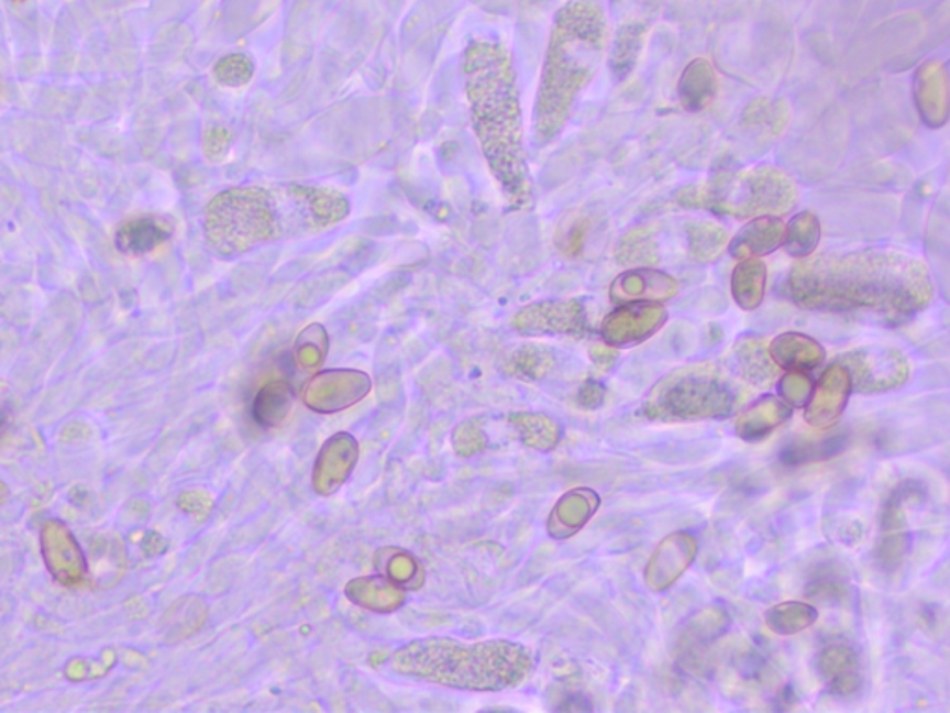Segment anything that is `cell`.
<instances>
[{
  "instance_id": "cell-1",
  "label": "cell",
  "mask_w": 950,
  "mask_h": 713,
  "mask_svg": "<svg viewBox=\"0 0 950 713\" xmlns=\"http://www.w3.org/2000/svg\"><path fill=\"white\" fill-rule=\"evenodd\" d=\"M789 296L802 309L898 326L934 297L927 266L901 251H852L806 256L793 266Z\"/></svg>"
},
{
  "instance_id": "cell-2",
  "label": "cell",
  "mask_w": 950,
  "mask_h": 713,
  "mask_svg": "<svg viewBox=\"0 0 950 713\" xmlns=\"http://www.w3.org/2000/svg\"><path fill=\"white\" fill-rule=\"evenodd\" d=\"M351 212L344 194L323 186H236L212 197L205 210V238L225 259L255 248L314 237L339 226Z\"/></svg>"
},
{
  "instance_id": "cell-3",
  "label": "cell",
  "mask_w": 950,
  "mask_h": 713,
  "mask_svg": "<svg viewBox=\"0 0 950 713\" xmlns=\"http://www.w3.org/2000/svg\"><path fill=\"white\" fill-rule=\"evenodd\" d=\"M463 75L470 123L488 169L511 207H529L533 190L511 53L493 40H474L464 51Z\"/></svg>"
},
{
  "instance_id": "cell-4",
  "label": "cell",
  "mask_w": 950,
  "mask_h": 713,
  "mask_svg": "<svg viewBox=\"0 0 950 713\" xmlns=\"http://www.w3.org/2000/svg\"><path fill=\"white\" fill-rule=\"evenodd\" d=\"M607 47L606 13L596 0H571L553 21L533 108V138L553 142L571 118L577 97L600 67Z\"/></svg>"
},
{
  "instance_id": "cell-5",
  "label": "cell",
  "mask_w": 950,
  "mask_h": 713,
  "mask_svg": "<svg viewBox=\"0 0 950 713\" xmlns=\"http://www.w3.org/2000/svg\"><path fill=\"white\" fill-rule=\"evenodd\" d=\"M388 666L399 677L474 693L515 690L533 671L531 648L511 639L461 641L431 636L396 648Z\"/></svg>"
},
{
  "instance_id": "cell-6",
  "label": "cell",
  "mask_w": 950,
  "mask_h": 713,
  "mask_svg": "<svg viewBox=\"0 0 950 713\" xmlns=\"http://www.w3.org/2000/svg\"><path fill=\"white\" fill-rule=\"evenodd\" d=\"M796 199L798 190L789 175L765 166L725 173L704 185L677 191V201L683 207L704 208L733 218L784 215Z\"/></svg>"
},
{
  "instance_id": "cell-7",
  "label": "cell",
  "mask_w": 950,
  "mask_h": 713,
  "mask_svg": "<svg viewBox=\"0 0 950 713\" xmlns=\"http://www.w3.org/2000/svg\"><path fill=\"white\" fill-rule=\"evenodd\" d=\"M741 399L737 385L717 366L702 364L677 370L653 386L642 407L650 420L689 423L726 418Z\"/></svg>"
},
{
  "instance_id": "cell-8",
  "label": "cell",
  "mask_w": 950,
  "mask_h": 713,
  "mask_svg": "<svg viewBox=\"0 0 950 713\" xmlns=\"http://www.w3.org/2000/svg\"><path fill=\"white\" fill-rule=\"evenodd\" d=\"M838 363L849 370L850 383L858 393H885L909 380L908 356L890 345H863L844 353Z\"/></svg>"
},
{
  "instance_id": "cell-9",
  "label": "cell",
  "mask_w": 950,
  "mask_h": 713,
  "mask_svg": "<svg viewBox=\"0 0 950 713\" xmlns=\"http://www.w3.org/2000/svg\"><path fill=\"white\" fill-rule=\"evenodd\" d=\"M372 391L368 375L358 370H327L303 386V404L320 415H333L361 404Z\"/></svg>"
},
{
  "instance_id": "cell-10",
  "label": "cell",
  "mask_w": 950,
  "mask_h": 713,
  "mask_svg": "<svg viewBox=\"0 0 950 713\" xmlns=\"http://www.w3.org/2000/svg\"><path fill=\"white\" fill-rule=\"evenodd\" d=\"M512 327L526 337L566 334L582 339L590 331L585 307L577 299L528 305L512 318Z\"/></svg>"
},
{
  "instance_id": "cell-11",
  "label": "cell",
  "mask_w": 950,
  "mask_h": 713,
  "mask_svg": "<svg viewBox=\"0 0 950 713\" xmlns=\"http://www.w3.org/2000/svg\"><path fill=\"white\" fill-rule=\"evenodd\" d=\"M42 553L51 577L62 585H80L88 578V559L71 529L58 518L42 526Z\"/></svg>"
},
{
  "instance_id": "cell-12",
  "label": "cell",
  "mask_w": 950,
  "mask_h": 713,
  "mask_svg": "<svg viewBox=\"0 0 950 713\" xmlns=\"http://www.w3.org/2000/svg\"><path fill=\"white\" fill-rule=\"evenodd\" d=\"M666 321V310L655 301H633L607 316L601 323V337L612 348L641 344L660 331Z\"/></svg>"
},
{
  "instance_id": "cell-13",
  "label": "cell",
  "mask_w": 950,
  "mask_h": 713,
  "mask_svg": "<svg viewBox=\"0 0 950 713\" xmlns=\"http://www.w3.org/2000/svg\"><path fill=\"white\" fill-rule=\"evenodd\" d=\"M358 461V442L351 434L333 435L321 446L312 470V487L321 496H331L344 485Z\"/></svg>"
},
{
  "instance_id": "cell-14",
  "label": "cell",
  "mask_w": 950,
  "mask_h": 713,
  "mask_svg": "<svg viewBox=\"0 0 950 713\" xmlns=\"http://www.w3.org/2000/svg\"><path fill=\"white\" fill-rule=\"evenodd\" d=\"M852 393L849 370L843 364H831L826 370L819 383L811 391L808 407L804 413L806 423L815 429H828L838 423L839 416L843 415L844 407L849 404Z\"/></svg>"
},
{
  "instance_id": "cell-15",
  "label": "cell",
  "mask_w": 950,
  "mask_h": 713,
  "mask_svg": "<svg viewBox=\"0 0 950 713\" xmlns=\"http://www.w3.org/2000/svg\"><path fill=\"white\" fill-rule=\"evenodd\" d=\"M696 541L689 534H672L661 542L648 563L644 580L652 591H663L676 582L695 559Z\"/></svg>"
},
{
  "instance_id": "cell-16",
  "label": "cell",
  "mask_w": 950,
  "mask_h": 713,
  "mask_svg": "<svg viewBox=\"0 0 950 713\" xmlns=\"http://www.w3.org/2000/svg\"><path fill=\"white\" fill-rule=\"evenodd\" d=\"M860 656L849 643H830L817 656V672L836 695L849 696L860 690Z\"/></svg>"
},
{
  "instance_id": "cell-17",
  "label": "cell",
  "mask_w": 950,
  "mask_h": 713,
  "mask_svg": "<svg viewBox=\"0 0 950 713\" xmlns=\"http://www.w3.org/2000/svg\"><path fill=\"white\" fill-rule=\"evenodd\" d=\"M172 234L173 226L166 218L153 215L136 216L118 227L113 244L123 255L142 256L167 242Z\"/></svg>"
},
{
  "instance_id": "cell-18",
  "label": "cell",
  "mask_w": 950,
  "mask_h": 713,
  "mask_svg": "<svg viewBox=\"0 0 950 713\" xmlns=\"http://www.w3.org/2000/svg\"><path fill=\"white\" fill-rule=\"evenodd\" d=\"M915 99L920 116L930 127H941L949 116V86L941 62L930 59L915 77Z\"/></svg>"
},
{
  "instance_id": "cell-19",
  "label": "cell",
  "mask_w": 950,
  "mask_h": 713,
  "mask_svg": "<svg viewBox=\"0 0 950 713\" xmlns=\"http://www.w3.org/2000/svg\"><path fill=\"white\" fill-rule=\"evenodd\" d=\"M677 283L653 267H633L611 286L612 301H660L676 296Z\"/></svg>"
},
{
  "instance_id": "cell-20",
  "label": "cell",
  "mask_w": 950,
  "mask_h": 713,
  "mask_svg": "<svg viewBox=\"0 0 950 713\" xmlns=\"http://www.w3.org/2000/svg\"><path fill=\"white\" fill-rule=\"evenodd\" d=\"M600 505V496L590 489H574L564 494L548 517V534L553 539H568L588 523Z\"/></svg>"
},
{
  "instance_id": "cell-21",
  "label": "cell",
  "mask_w": 950,
  "mask_h": 713,
  "mask_svg": "<svg viewBox=\"0 0 950 713\" xmlns=\"http://www.w3.org/2000/svg\"><path fill=\"white\" fill-rule=\"evenodd\" d=\"M345 596L356 606L374 613L398 612L407 602L405 589L383 574L351 580L345 585Z\"/></svg>"
},
{
  "instance_id": "cell-22",
  "label": "cell",
  "mask_w": 950,
  "mask_h": 713,
  "mask_svg": "<svg viewBox=\"0 0 950 713\" xmlns=\"http://www.w3.org/2000/svg\"><path fill=\"white\" fill-rule=\"evenodd\" d=\"M785 223L772 216H758L737 232L731 240L730 253L739 259L769 255L784 244Z\"/></svg>"
},
{
  "instance_id": "cell-23",
  "label": "cell",
  "mask_w": 950,
  "mask_h": 713,
  "mask_svg": "<svg viewBox=\"0 0 950 713\" xmlns=\"http://www.w3.org/2000/svg\"><path fill=\"white\" fill-rule=\"evenodd\" d=\"M772 363L787 372H809L825 361V348L806 334L784 333L769 348Z\"/></svg>"
},
{
  "instance_id": "cell-24",
  "label": "cell",
  "mask_w": 950,
  "mask_h": 713,
  "mask_svg": "<svg viewBox=\"0 0 950 713\" xmlns=\"http://www.w3.org/2000/svg\"><path fill=\"white\" fill-rule=\"evenodd\" d=\"M791 407L787 402L766 396L744 410L736 423L737 435L744 440L765 439L766 435L789 420Z\"/></svg>"
},
{
  "instance_id": "cell-25",
  "label": "cell",
  "mask_w": 950,
  "mask_h": 713,
  "mask_svg": "<svg viewBox=\"0 0 950 713\" xmlns=\"http://www.w3.org/2000/svg\"><path fill=\"white\" fill-rule=\"evenodd\" d=\"M680 101L683 107L693 112L704 110L711 105L717 94V75L707 59L698 58L691 62L680 78Z\"/></svg>"
},
{
  "instance_id": "cell-26",
  "label": "cell",
  "mask_w": 950,
  "mask_h": 713,
  "mask_svg": "<svg viewBox=\"0 0 950 713\" xmlns=\"http://www.w3.org/2000/svg\"><path fill=\"white\" fill-rule=\"evenodd\" d=\"M509 423L517 429L523 446L537 452H550L561 440V426L542 413H512Z\"/></svg>"
},
{
  "instance_id": "cell-27",
  "label": "cell",
  "mask_w": 950,
  "mask_h": 713,
  "mask_svg": "<svg viewBox=\"0 0 950 713\" xmlns=\"http://www.w3.org/2000/svg\"><path fill=\"white\" fill-rule=\"evenodd\" d=\"M766 288V267L758 259H744L731 275V294L742 310L760 307Z\"/></svg>"
},
{
  "instance_id": "cell-28",
  "label": "cell",
  "mask_w": 950,
  "mask_h": 713,
  "mask_svg": "<svg viewBox=\"0 0 950 713\" xmlns=\"http://www.w3.org/2000/svg\"><path fill=\"white\" fill-rule=\"evenodd\" d=\"M733 369L752 385H769L776 377V364L760 340L744 339L733 350Z\"/></svg>"
},
{
  "instance_id": "cell-29",
  "label": "cell",
  "mask_w": 950,
  "mask_h": 713,
  "mask_svg": "<svg viewBox=\"0 0 950 713\" xmlns=\"http://www.w3.org/2000/svg\"><path fill=\"white\" fill-rule=\"evenodd\" d=\"M294 393L286 381H272L262 386L253 402V418L262 428H275L291 410Z\"/></svg>"
},
{
  "instance_id": "cell-30",
  "label": "cell",
  "mask_w": 950,
  "mask_h": 713,
  "mask_svg": "<svg viewBox=\"0 0 950 713\" xmlns=\"http://www.w3.org/2000/svg\"><path fill=\"white\" fill-rule=\"evenodd\" d=\"M377 571L383 577L398 583L399 588L418 589L423 583V571L420 561L401 548H385L375 558Z\"/></svg>"
},
{
  "instance_id": "cell-31",
  "label": "cell",
  "mask_w": 950,
  "mask_h": 713,
  "mask_svg": "<svg viewBox=\"0 0 950 713\" xmlns=\"http://www.w3.org/2000/svg\"><path fill=\"white\" fill-rule=\"evenodd\" d=\"M647 36V24L642 21H630L618 30L617 40L612 45L611 69L618 78L628 77L641 56L642 43Z\"/></svg>"
},
{
  "instance_id": "cell-32",
  "label": "cell",
  "mask_w": 950,
  "mask_h": 713,
  "mask_svg": "<svg viewBox=\"0 0 950 713\" xmlns=\"http://www.w3.org/2000/svg\"><path fill=\"white\" fill-rule=\"evenodd\" d=\"M687 242L695 261H715L728 248V232L711 221H693L687 227Z\"/></svg>"
},
{
  "instance_id": "cell-33",
  "label": "cell",
  "mask_w": 950,
  "mask_h": 713,
  "mask_svg": "<svg viewBox=\"0 0 950 713\" xmlns=\"http://www.w3.org/2000/svg\"><path fill=\"white\" fill-rule=\"evenodd\" d=\"M819 613L815 607L802 602H784L778 606L771 607L766 612V624L771 626V630L782 636H791L798 632L806 630L811 624L817 621Z\"/></svg>"
},
{
  "instance_id": "cell-34",
  "label": "cell",
  "mask_w": 950,
  "mask_h": 713,
  "mask_svg": "<svg viewBox=\"0 0 950 713\" xmlns=\"http://www.w3.org/2000/svg\"><path fill=\"white\" fill-rule=\"evenodd\" d=\"M820 226L814 212H800L785 227L784 245L793 256L811 255L819 244Z\"/></svg>"
},
{
  "instance_id": "cell-35",
  "label": "cell",
  "mask_w": 950,
  "mask_h": 713,
  "mask_svg": "<svg viewBox=\"0 0 950 713\" xmlns=\"http://www.w3.org/2000/svg\"><path fill=\"white\" fill-rule=\"evenodd\" d=\"M553 353L541 345H523L509 359V372L520 380L537 381L552 372Z\"/></svg>"
},
{
  "instance_id": "cell-36",
  "label": "cell",
  "mask_w": 950,
  "mask_h": 713,
  "mask_svg": "<svg viewBox=\"0 0 950 713\" xmlns=\"http://www.w3.org/2000/svg\"><path fill=\"white\" fill-rule=\"evenodd\" d=\"M658 250L648 229H633L620 240L617 261L622 266L650 267L658 262Z\"/></svg>"
},
{
  "instance_id": "cell-37",
  "label": "cell",
  "mask_w": 950,
  "mask_h": 713,
  "mask_svg": "<svg viewBox=\"0 0 950 713\" xmlns=\"http://www.w3.org/2000/svg\"><path fill=\"white\" fill-rule=\"evenodd\" d=\"M849 439L844 435H830L820 439L819 442H800V445H791L785 448L782 453V461L785 464L811 463V461H825V459L833 458L836 453L844 450Z\"/></svg>"
},
{
  "instance_id": "cell-38",
  "label": "cell",
  "mask_w": 950,
  "mask_h": 713,
  "mask_svg": "<svg viewBox=\"0 0 950 713\" xmlns=\"http://www.w3.org/2000/svg\"><path fill=\"white\" fill-rule=\"evenodd\" d=\"M742 119L747 125L760 127L769 134H780L789 121V108L785 102L758 99L750 102L749 108L742 113Z\"/></svg>"
},
{
  "instance_id": "cell-39",
  "label": "cell",
  "mask_w": 950,
  "mask_h": 713,
  "mask_svg": "<svg viewBox=\"0 0 950 713\" xmlns=\"http://www.w3.org/2000/svg\"><path fill=\"white\" fill-rule=\"evenodd\" d=\"M453 450L461 458H474L482 453L488 445V437L483 431L479 420H466L459 424L452 435Z\"/></svg>"
},
{
  "instance_id": "cell-40",
  "label": "cell",
  "mask_w": 950,
  "mask_h": 713,
  "mask_svg": "<svg viewBox=\"0 0 950 713\" xmlns=\"http://www.w3.org/2000/svg\"><path fill=\"white\" fill-rule=\"evenodd\" d=\"M218 83L229 88H238L250 83L253 77V64L244 54H231L221 59L220 64L214 69Z\"/></svg>"
},
{
  "instance_id": "cell-41",
  "label": "cell",
  "mask_w": 950,
  "mask_h": 713,
  "mask_svg": "<svg viewBox=\"0 0 950 713\" xmlns=\"http://www.w3.org/2000/svg\"><path fill=\"white\" fill-rule=\"evenodd\" d=\"M325 333H323L321 326H312V329L303 333V340H299V344H297L299 364L303 369H318L323 361V355H325Z\"/></svg>"
},
{
  "instance_id": "cell-42",
  "label": "cell",
  "mask_w": 950,
  "mask_h": 713,
  "mask_svg": "<svg viewBox=\"0 0 950 713\" xmlns=\"http://www.w3.org/2000/svg\"><path fill=\"white\" fill-rule=\"evenodd\" d=\"M811 391H814V383L806 372H787L780 381V393L789 404H806L811 396Z\"/></svg>"
},
{
  "instance_id": "cell-43",
  "label": "cell",
  "mask_w": 950,
  "mask_h": 713,
  "mask_svg": "<svg viewBox=\"0 0 950 713\" xmlns=\"http://www.w3.org/2000/svg\"><path fill=\"white\" fill-rule=\"evenodd\" d=\"M844 591H847L844 578L839 577L838 572L833 571H831V574L830 572L819 574L808 585V596L819 599V601H833L838 596H843Z\"/></svg>"
},
{
  "instance_id": "cell-44",
  "label": "cell",
  "mask_w": 950,
  "mask_h": 713,
  "mask_svg": "<svg viewBox=\"0 0 950 713\" xmlns=\"http://www.w3.org/2000/svg\"><path fill=\"white\" fill-rule=\"evenodd\" d=\"M606 399V388L598 381H587L583 383L579 393H577V405L583 409H598Z\"/></svg>"
},
{
  "instance_id": "cell-45",
  "label": "cell",
  "mask_w": 950,
  "mask_h": 713,
  "mask_svg": "<svg viewBox=\"0 0 950 713\" xmlns=\"http://www.w3.org/2000/svg\"><path fill=\"white\" fill-rule=\"evenodd\" d=\"M590 359H593L596 369L607 372L617 363L618 351L609 344H594L590 348Z\"/></svg>"
},
{
  "instance_id": "cell-46",
  "label": "cell",
  "mask_w": 950,
  "mask_h": 713,
  "mask_svg": "<svg viewBox=\"0 0 950 713\" xmlns=\"http://www.w3.org/2000/svg\"><path fill=\"white\" fill-rule=\"evenodd\" d=\"M585 232H587V223L577 220L576 223L572 226L571 231L564 234L563 251H566V255H577V253H579V250H582L583 238H585Z\"/></svg>"
},
{
  "instance_id": "cell-47",
  "label": "cell",
  "mask_w": 950,
  "mask_h": 713,
  "mask_svg": "<svg viewBox=\"0 0 950 713\" xmlns=\"http://www.w3.org/2000/svg\"><path fill=\"white\" fill-rule=\"evenodd\" d=\"M229 132L223 131V129H212V131L207 132V153L210 155L212 151H218V153H225L227 147H229Z\"/></svg>"
},
{
  "instance_id": "cell-48",
  "label": "cell",
  "mask_w": 950,
  "mask_h": 713,
  "mask_svg": "<svg viewBox=\"0 0 950 713\" xmlns=\"http://www.w3.org/2000/svg\"><path fill=\"white\" fill-rule=\"evenodd\" d=\"M660 0H617V4L623 8V10H639V12H648V10H652L655 4H658Z\"/></svg>"
},
{
  "instance_id": "cell-49",
  "label": "cell",
  "mask_w": 950,
  "mask_h": 713,
  "mask_svg": "<svg viewBox=\"0 0 950 713\" xmlns=\"http://www.w3.org/2000/svg\"><path fill=\"white\" fill-rule=\"evenodd\" d=\"M10 420H12V410H10L8 405H0V437L7 434Z\"/></svg>"
},
{
  "instance_id": "cell-50",
  "label": "cell",
  "mask_w": 950,
  "mask_h": 713,
  "mask_svg": "<svg viewBox=\"0 0 950 713\" xmlns=\"http://www.w3.org/2000/svg\"><path fill=\"white\" fill-rule=\"evenodd\" d=\"M8 498H10V489L7 483L0 482V505L7 504Z\"/></svg>"
},
{
  "instance_id": "cell-51",
  "label": "cell",
  "mask_w": 950,
  "mask_h": 713,
  "mask_svg": "<svg viewBox=\"0 0 950 713\" xmlns=\"http://www.w3.org/2000/svg\"><path fill=\"white\" fill-rule=\"evenodd\" d=\"M19 2H21V0H19Z\"/></svg>"
}]
</instances>
